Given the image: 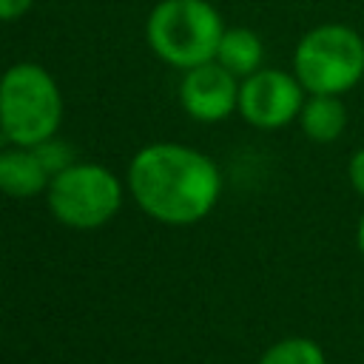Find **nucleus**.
I'll list each match as a JSON object with an SVG mask.
<instances>
[{"label":"nucleus","mask_w":364,"mask_h":364,"mask_svg":"<svg viewBox=\"0 0 364 364\" xmlns=\"http://www.w3.org/2000/svg\"><path fill=\"white\" fill-rule=\"evenodd\" d=\"M216 63L222 68H228L233 77L245 80L250 74H256L259 68H264V43L253 28L245 26H230L222 34L219 51H216Z\"/></svg>","instance_id":"10"},{"label":"nucleus","mask_w":364,"mask_h":364,"mask_svg":"<svg viewBox=\"0 0 364 364\" xmlns=\"http://www.w3.org/2000/svg\"><path fill=\"white\" fill-rule=\"evenodd\" d=\"M225 20L210 0H159L145 23L151 51L173 68H196L216 60Z\"/></svg>","instance_id":"3"},{"label":"nucleus","mask_w":364,"mask_h":364,"mask_svg":"<svg viewBox=\"0 0 364 364\" xmlns=\"http://www.w3.org/2000/svg\"><path fill=\"white\" fill-rule=\"evenodd\" d=\"M34 0H0V23H11L31 9Z\"/></svg>","instance_id":"14"},{"label":"nucleus","mask_w":364,"mask_h":364,"mask_svg":"<svg viewBox=\"0 0 364 364\" xmlns=\"http://www.w3.org/2000/svg\"><path fill=\"white\" fill-rule=\"evenodd\" d=\"M259 364H327L324 350L310 338H282L264 350Z\"/></svg>","instance_id":"11"},{"label":"nucleus","mask_w":364,"mask_h":364,"mask_svg":"<svg viewBox=\"0 0 364 364\" xmlns=\"http://www.w3.org/2000/svg\"><path fill=\"white\" fill-rule=\"evenodd\" d=\"M307 91L293 71L259 68L239 82V114L259 131H276L299 119Z\"/></svg>","instance_id":"6"},{"label":"nucleus","mask_w":364,"mask_h":364,"mask_svg":"<svg viewBox=\"0 0 364 364\" xmlns=\"http://www.w3.org/2000/svg\"><path fill=\"white\" fill-rule=\"evenodd\" d=\"M301 134L316 145H330L347 131V105L341 97L330 94H307L299 114Z\"/></svg>","instance_id":"9"},{"label":"nucleus","mask_w":364,"mask_h":364,"mask_svg":"<svg viewBox=\"0 0 364 364\" xmlns=\"http://www.w3.org/2000/svg\"><path fill=\"white\" fill-rule=\"evenodd\" d=\"M48 182L51 173L46 171L34 148H0V193L11 199H31L37 193H46Z\"/></svg>","instance_id":"8"},{"label":"nucleus","mask_w":364,"mask_h":364,"mask_svg":"<svg viewBox=\"0 0 364 364\" xmlns=\"http://www.w3.org/2000/svg\"><path fill=\"white\" fill-rule=\"evenodd\" d=\"M239 77L216 60L188 68L179 82V105L196 122H222L239 111Z\"/></svg>","instance_id":"7"},{"label":"nucleus","mask_w":364,"mask_h":364,"mask_svg":"<svg viewBox=\"0 0 364 364\" xmlns=\"http://www.w3.org/2000/svg\"><path fill=\"white\" fill-rule=\"evenodd\" d=\"M51 216L74 230H97L122 205V182L100 162H71L46 188Z\"/></svg>","instance_id":"5"},{"label":"nucleus","mask_w":364,"mask_h":364,"mask_svg":"<svg viewBox=\"0 0 364 364\" xmlns=\"http://www.w3.org/2000/svg\"><path fill=\"white\" fill-rule=\"evenodd\" d=\"M355 245H358V250H361V256H364V210H361V216H358V228H355Z\"/></svg>","instance_id":"15"},{"label":"nucleus","mask_w":364,"mask_h":364,"mask_svg":"<svg viewBox=\"0 0 364 364\" xmlns=\"http://www.w3.org/2000/svg\"><path fill=\"white\" fill-rule=\"evenodd\" d=\"M134 202L162 225H193L222 196V171L199 148L182 142H151L139 148L125 173Z\"/></svg>","instance_id":"1"},{"label":"nucleus","mask_w":364,"mask_h":364,"mask_svg":"<svg viewBox=\"0 0 364 364\" xmlns=\"http://www.w3.org/2000/svg\"><path fill=\"white\" fill-rule=\"evenodd\" d=\"M34 151H37L40 162L46 165V171H48L51 176L71 165V151H68L63 142H57V139H48V142H43V145H37Z\"/></svg>","instance_id":"12"},{"label":"nucleus","mask_w":364,"mask_h":364,"mask_svg":"<svg viewBox=\"0 0 364 364\" xmlns=\"http://www.w3.org/2000/svg\"><path fill=\"white\" fill-rule=\"evenodd\" d=\"M347 182L358 196H364V148L350 154V159H347Z\"/></svg>","instance_id":"13"},{"label":"nucleus","mask_w":364,"mask_h":364,"mask_svg":"<svg viewBox=\"0 0 364 364\" xmlns=\"http://www.w3.org/2000/svg\"><path fill=\"white\" fill-rule=\"evenodd\" d=\"M63 91L40 63H14L0 74V134L9 145L37 148L57 136Z\"/></svg>","instance_id":"2"},{"label":"nucleus","mask_w":364,"mask_h":364,"mask_svg":"<svg viewBox=\"0 0 364 364\" xmlns=\"http://www.w3.org/2000/svg\"><path fill=\"white\" fill-rule=\"evenodd\" d=\"M293 74L307 94L344 97L364 80V37L347 23H318L293 48Z\"/></svg>","instance_id":"4"}]
</instances>
